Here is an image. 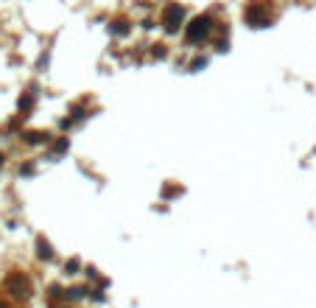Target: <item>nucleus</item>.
Returning <instances> with one entry per match:
<instances>
[{
	"label": "nucleus",
	"mask_w": 316,
	"mask_h": 308,
	"mask_svg": "<svg viewBox=\"0 0 316 308\" xmlns=\"http://www.w3.org/2000/svg\"><path fill=\"white\" fill-rule=\"evenodd\" d=\"M3 286H6V292L11 294L14 300H25V297L31 294V280L25 278L22 272H11L6 278V283H3Z\"/></svg>",
	"instance_id": "1"
},
{
	"label": "nucleus",
	"mask_w": 316,
	"mask_h": 308,
	"mask_svg": "<svg viewBox=\"0 0 316 308\" xmlns=\"http://www.w3.org/2000/svg\"><path fill=\"white\" fill-rule=\"evenodd\" d=\"M210 31H213V20L210 17H196V20L188 25L185 36H188V42H204V39L210 36Z\"/></svg>",
	"instance_id": "2"
},
{
	"label": "nucleus",
	"mask_w": 316,
	"mask_h": 308,
	"mask_svg": "<svg viewBox=\"0 0 316 308\" xmlns=\"http://www.w3.org/2000/svg\"><path fill=\"white\" fill-rule=\"evenodd\" d=\"M182 20H185V8L179 6V3H168V6L162 8V25H165V31H168V34L179 31Z\"/></svg>",
	"instance_id": "3"
},
{
	"label": "nucleus",
	"mask_w": 316,
	"mask_h": 308,
	"mask_svg": "<svg viewBox=\"0 0 316 308\" xmlns=\"http://www.w3.org/2000/svg\"><path fill=\"white\" fill-rule=\"evenodd\" d=\"M244 17H246V22H249V25H255V28H266L269 22H272V14H269V8H263L260 3H252V6H246Z\"/></svg>",
	"instance_id": "4"
},
{
	"label": "nucleus",
	"mask_w": 316,
	"mask_h": 308,
	"mask_svg": "<svg viewBox=\"0 0 316 308\" xmlns=\"http://www.w3.org/2000/svg\"><path fill=\"white\" fill-rule=\"evenodd\" d=\"M25 140H28V143H48V135H42V132H31V135H25Z\"/></svg>",
	"instance_id": "5"
},
{
	"label": "nucleus",
	"mask_w": 316,
	"mask_h": 308,
	"mask_svg": "<svg viewBox=\"0 0 316 308\" xmlns=\"http://www.w3.org/2000/svg\"><path fill=\"white\" fill-rule=\"evenodd\" d=\"M39 255H42V258H50V255H53V252H50V247L45 241H39Z\"/></svg>",
	"instance_id": "6"
},
{
	"label": "nucleus",
	"mask_w": 316,
	"mask_h": 308,
	"mask_svg": "<svg viewBox=\"0 0 316 308\" xmlns=\"http://www.w3.org/2000/svg\"><path fill=\"white\" fill-rule=\"evenodd\" d=\"M0 308H6V303H0Z\"/></svg>",
	"instance_id": "7"
}]
</instances>
